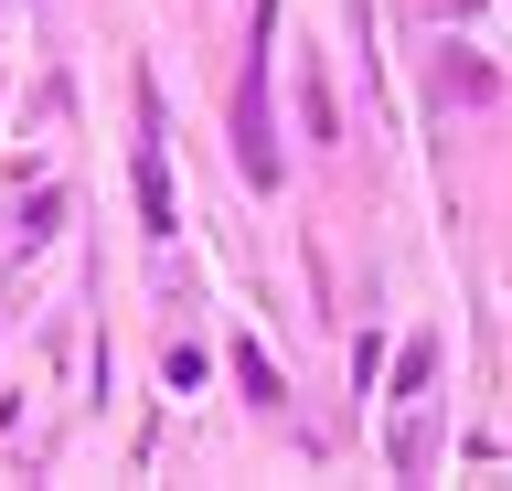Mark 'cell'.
<instances>
[{"mask_svg":"<svg viewBox=\"0 0 512 491\" xmlns=\"http://www.w3.org/2000/svg\"><path fill=\"white\" fill-rule=\"evenodd\" d=\"M139 214H150V235H171V171H160V97H139Z\"/></svg>","mask_w":512,"mask_h":491,"instance_id":"1","label":"cell"}]
</instances>
